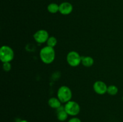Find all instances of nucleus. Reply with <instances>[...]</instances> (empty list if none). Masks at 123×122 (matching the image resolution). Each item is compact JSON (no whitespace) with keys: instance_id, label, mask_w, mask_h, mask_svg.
<instances>
[{"instance_id":"f257e3e1","label":"nucleus","mask_w":123,"mask_h":122,"mask_svg":"<svg viewBox=\"0 0 123 122\" xmlns=\"http://www.w3.org/2000/svg\"><path fill=\"white\" fill-rule=\"evenodd\" d=\"M40 56L42 62L46 64L51 63L55 59V53L54 48L46 46L41 49Z\"/></svg>"},{"instance_id":"f03ea898","label":"nucleus","mask_w":123,"mask_h":122,"mask_svg":"<svg viewBox=\"0 0 123 122\" xmlns=\"http://www.w3.org/2000/svg\"><path fill=\"white\" fill-rule=\"evenodd\" d=\"M14 58V51L7 45H3L0 49V59L3 63L10 62Z\"/></svg>"},{"instance_id":"7ed1b4c3","label":"nucleus","mask_w":123,"mask_h":122,"mask_svg":"<svg viewBox=\"0 0 123 122\" xmlns=\"http://www.w3.org/2000/svg\"><path fill=\"white\" fill-rule=\"evenodd\" d=\"M58 98L62 103L67 102L72 99V93L70 88L67 86H61L57 92Z\"/></svg>"},{"instance_id":"20e7f679","label":"nucleus","mask_w":123,"mask_h":122,"mask_svg":"<svg viewBox=\"0 0 123 122\" xmlns=\"http://www.w3.org/2000/svg\"><path fill=\"white\" fill-rule=\"evenodd\" d=\"M64 110L68 115L75 116L80 112V106L76 102L70 100L65 105Z\"/></svg>"},{"instance_id":"39448f33","label":"nucleus","mask_w":123,"mask_h":122,"mask_svg":"<svg viewBox=\"0 0 123 122\" xmlns=\"http://www.w3.org/2000/svg\"><path fill=\"white\" fill-rule=\"evenodd\" d=\"M67 61L72 67H77L81 62V56L76 51H70L67 56Z\"/></svg>"},{"instance_id":"423d86ee","label":"nucleus","mask_w":123,"mask_h":122,"mask_svg":"<svg viewBox=\"0 0 123 122\" xmlns=\"http://www.w3.org/2000/svg\"><path fill=\"white\" fill-rule=\"evenodd\" d=\"M49 33L45 30H39L34 35V38L38 43H44L47 42L49 38Z\"/></svg>"},{"instance_id":"0eeeda50","label":"nucleus","mask_w":123,"mask_h":122,"mask_svg":"<svg viewBox=\"0 0 123 122\" xmlns=\"http://www.w3.org/2000/svg\"><path fill=\"white\" fill-rule=\"evenodd\" d=\"M73 11V6L68 2H62L59 5V11L63 15H68Z\"/></svg>"},{"instance_id":"6e6552de","label":"nucleus","mask_w":123,"mask_h":122,"mask_svg":"<svg viewBox=\"0 0 123 122\" xmlns=\"http://www.w3.org/2000/svg\"><path fill=\"white\" fill-rule=\"evenodd\" d=\"M93 89L95 92L99 94H103L107 92L108 87L104 82L101 81H97L94 83L93 85Z\"/></svg>"},{"instance_id":"1a4fd4ad","label":"nucleus","mask_w":123,"mask_h":122,"mask_svg":"<svg viewBox=\"0 0 123 122\" xmlns=\"http://www.w3.org/2000/svg\"><path fill=\"white\" fill-rule=\"evenodd\" d=\"M57 110V118L61 122H64L66 120V119L68 117V114L64 110V107L60 106Z\"/></svg>"},{"instance_id":"9d476101","label":"nucleus","mask_w":123,"mask_h":122,"mask_svg":"<svg viewBox=\"0 0 123 122\" xmlns=\"http://www.w3.org/2000/svg\"><path fill=\"white\" fill-rule=\"evenodd\" d=\"M61 102L58 98H51L48 100V104L52 108H58L61 106Z\"/></svg>"},{"instance_id":"9b49d317","label":"nucleus","mask_w":123,"mask_h":122,"mask_svg":"<svg viewBox=\"0 0 123 122\" xmlns=\"http://www.w3.org/2000/svg\"><path fill=\"white\" fill-rule=\"evenodd\" d=\"M81 62L84 67H90L93 65L94 59L90 56H82Z\"/></svg>"},{"instance_id":"f8f14e48","label":"nucleus","mask_w":123,"mask_h":122,"mask_svg":"<svg viewBox=\"0 0 123 122\" xmlns=\"http://www.w3.org/2000/svg\"><path fill=\"white\" fill-rule=\"evenodd\" d=\"M48 11L50 13H56L59 11V5L56 3H50L48 6Z\"/></svg>"},{"instance_id":"ddd939ff","label":"nucleus","mask_w":123,"mask_h":122,"mask_svg":"<svg viewBox=\"0 0 123 122\" xmlns=\"http://www.w3.org/2000/svg\"><path fill=\"white\" fill-rule=\"evenodd\" d=\"M118 89L117 87L114 85H111L108 87L107 92L111 95H115L118 93Z\"/></svg>"},{"instance_id":"4468645a","label":"nucleus","mask_w":123,"mask_h":122,"mask_svg":"<svg viewBox=\"0 0 123 122\" xmlns=\"http://www.w3.org/2000/svg\"><path fill=\"white\" fill-rule=\"evenodd\" d=\"M46 43L47 44H48V46L54 48L56 45V44H57V39H56L55 37H50L48 38Z\"/></svg>"},{"instance_id":"2eb2a0df","label":"nucleus","mask_w":123,"mask_h":122,"mask_svg":"<svg viewBox=\"0 0 123 122\" xmlns=\"http://www.w3.org/2000/svg\"><path fill=\"white\" fill-rule=\"evenodd\" d=\"M3 69L5 71H9L11 69V64L10 63V62H5V63H3Z\"/></svg>"},{"instance_id":"dca6fc26","label":"nucleus","mask_w":123,"mask_h":122,"mask_svg":"<svg viewBox=\"0 0 123 122\" xmlns=\"http://www.w3.org/2000/svg\"><path fill=\"white\" fill-rule=\"evenodd\" d=\"M68 122H81L79 118H77V117H73V118H70Z\"/></svg>"},{"instance_id":"f3484780","label":"nucleus","mask_w":123,"mask_h":122,"mask_svg":"<svg viewBox=\"0 0 123 122\" xmlns=\"http://www.w3.org/2000/svg\"><path fill=\"white\" fill-rule=\"evenodd\" d=\"M19 122H28L26 120H20Z\"/></svg>"},{"instance_id":"a211bd4d","label":"nucleus","mask_w":123,"mask_h":122,"mask_svg":"<svg viewBox=\"0 0 123 122\" xmlns=\"http://www.w3.org/2000/svg\"></svg>"}]
</instances>
